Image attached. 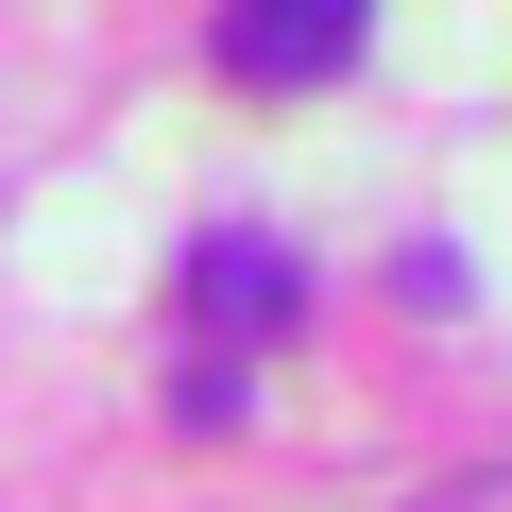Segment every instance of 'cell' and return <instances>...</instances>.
Here are the masks:
<instances>
[{"instance_id": "cell-1", "label": "cell", "mask_w": 512, "mask_h": 512, "mask_svg": "<svg viewBox=\"0 0 512 512\" xmlns=\"http://www.w3.org/2000/svg\"><path fill=\"white\" fill-rule=\"evenodd\" d=\"M359 52H376L359 0H239V18H222V69L239 86H342Z\"/></svg>"}, {"instance_id": "cell-2", "label": "cell", "mask_w": 512, "mask_h": 512, "mask_svg": "<svg viewBox=\"0 0 512 512\" xmlns=\"http://www.w3.org/2000/svg\"><path fill=\"white\" fill-rule=\"evenodd\" d=\"M291 308H308V274H291L274 239H205V256H188V325L222 342L205 376H239L256 342H291Z\"/></svg>"}]
</instances>
